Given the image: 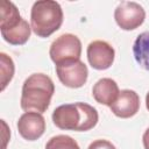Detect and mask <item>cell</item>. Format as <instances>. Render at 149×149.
Wrapping results in <instances>:
<instances>
[{"label":"cell","instance_id":"obj_6","mask_svg":"<svg viewBox=\"0 0 149 149\" xmlns=\"http://www.w3.org/2000/svg\"><path fill=\"white\" fill-rule=\"evenodd\" d=\"M56 73L61 83L66 87L79 88L86 83L88 70L84 62L77 59L56 65Z\"/></svg>","mask_w":149,"mask_h":149},{"label":"cell","instance_id":"obj_1","mask_svg":"<svg viewBox=\"0 0 149 149\" xmlns=\"http://www.w3.org/2000/svg\"><path fill=\"white\" fill-rule=\"evenodd\" d=\"M97 109L86 102L61 105L52 112V121L56 127L63 130L87 132L98 123Z\"/></svg>","mask_w":149,"mask_h":149},{"label":"cell","instance_id":"obj_17","mask_svg":"<svg viewBox=\"0 0 149 149\" xmlns=\"http://www.w3.org/2000/svg\"><path fill=\"white\" fill-rule=\"evenodd\" d=\"M142 142H143V147H144V149H149V128H147L146 132L143 133Z\"/></svg>","mask_w":149,"mask_h":149},{"label":"cell","instance_id":"obj_13","mask_svg":"<svg viewBox=\"0 0 149 149\" xmlns=\"http://www.w3.org/2000/svg\"><path fill=\"white\" fill-rule=\"evenodd\" d=\"M22 16L19 13L17 7L7 0H2L0 5V30L8 29L21 21Z\"/></svg>","mask_w":149,"mask_h":149},{"label":"cell","instance_id":"obj_12","mask_svg":"<svg viewBox=\"0 0 149 149\" xmlns=\"http://www.w3.org/2000/svg\"><path fill=\"white\" fill-rule=\"evenodd\" d=\"M133 54L136 63L149 71V31H143L136 37L133 44Z\"/></svg>","mask_w":149,"mask_h":149},{"label":"cell","instance_id":"obj_2","mask_svg":"<svg viewBox=\"0 0 149 149\" xmlns=\"http://www.w3.org/2000/svg\"><path fill=\"white\" fill-rule=\"evenodd\" d=\"M55 93V85L51 78L44 73L30 74L22 85L21 108L26 112L44 113Z\"/></svg>","mask_w":149,"mask_h":149},{"label":"cell","instance_id":"obj_5","mask_svg":"<svg viewBox=\"0 0 149 149\" xmlns=\"http://www.w3.org/2000/svg\"><path fill=\"white\" fill-rule=\"evenodd\" d=\"M116 24L123 30H134L139 28L146 19L143 7L134 1H122L114 10Z\"/></svg>","mask_w":149,"mask_h":149},{"label":"cell","instance_id":"obj_11","mask_svg":"<svg viewBox=\"0 0 149 149\" xmlns=\"http://www.w3.org/2000/svg\"><path fill=\"white\" fill-rule=\"evenodd\" d=\"M0 31H1L2 38L6 42H8L9 44H12V45H22L30 37L31 26L24 19H21V21L19 23H16L15 26H13L12 28L1 29Z\"/></svg>","mask_w":149,"mask_h":149},{"label":"cell","instance_id":"obj_18","mask_svg":"<svg viewBox=\"0 0 149 149\" xmlns=\"http://www.w3.org/2000/svg\"><path fill=\"white\" fill-rule=\"evenodd\" d=\"M146 106H147V109L149 111V92L146 95Z\"/></svg>","mask_w":149,"mask_h":149},{"label":"cell","instance_id":"obj_4","mask_svg":"<svg viewBox=\"0 0 149 149\" xmlns=\"http://www.w3.org/2000/svg\"><path fill=\"white\" fill-rule=\"evenodd\" d=\"M49 55L56 65L69 61L80 59L81 42L73 34H63L51 43Z\"/></svg>","mask_w":149,"mask_h":149},{"label":"cell","instance_id":"obj_15","mask_svg":"<svg viewBox=\"0 0 149 149\" xmlns=\"http://www.w3.org/2000/svg\"><path fill=\"white\" fill-rule=\"evenodd\" d=\"M45 149H80L77 141L69 135L52 136L45 144Z\"/></svg>","mask_w":149,"mask_h":149},{"label":"cell","instance_id":"obj_8","mask_svg":"<svg viewBox=\"0 0 149 149\" xmlns=\"http://www.w3.org/2000/svg\"><path fill=\"white\" fill-rule=\"evenodd\" d=\"M19 134L27 141H35L40 139L45 130V120L41 113L26 112L17 121Z\"/></svg>","mask_w":149,"mask_h":149},{"label":"cell","instance_id":"obj_14","mask_svg":"<svg viewBox=\"0 0 149 149\" xmlns=\"http://www.w3.org/2000/svg\"><path fill=\"white\" fill-rule=\"evenodd\" d=\"M0 68H1V91L6 88L8 83L13 79L15 66L13 59L5 52L0 54Z\"/></svg>","mask_w":149,"mask_h":149},{"label":"cell","instance_id":"obj_3","mask_svg":"<svg viewBox=\"0 0 149 149\" xmlns=\"http://www.w3.org/2000/svg\"><path fill=\"white\" fill-rule=\"evenodd\" d=\"M63 23V10L54 0H38L34 2L30 12L31 30L38 37H49Z\"/></svg>","mask_w":149,"mask_h":149},{"label":"cell","instance_id":"obj_16","mask_svg":"<svg viewBox=\"0 0 149 149\" xmlns=\"http://www.w3.org/2000/svg\"><path fill=\"white\" fill-rule=\"evenodd\" d=\"M87 149H116V148H115V146H114L112 142L101 139V140H95V141H93V142L88 146Z\"/></svg>","mask_w":149,"mask_h":149},{"label":"cell","instance_id":"obj_7","mask_svg":"<svg viewBox=\"0 0 149 149\" xmlns=\"http://www.w3.org/2000/svg\"><path fill=\"white\" fill-rule=\"evenodd\" d=\"M87 59L90 65L95 70H106L112 66L115 57L114 48L106 41H93L88 44Z\"/></svg>","mask_w":149,"mask_h":149},{"label":"cell","instance_id":"obj_9","mask_svg":"<svg viewBox=\"0 0 149 149\" xmlns=\"http://www.w3.org/2000/svg\"><path fill=\"white\" fill-rule=\"evenodd\" d=\"M112 113L121 119L134 116L140 109V97L133 90L120 91L116 100L109 106Z\"/></svg>","mask_w":149,"mask_h":149},{"label":"cell","instance_id":"obj_10","mask_svg":"<svg viewBox=\"0 0 149 149\" xmlns=\"http://www.w3.org/2000/svg\"><path fill=\"white\" fill-rule=\"evenodd\" d=\"M119 93V86L112 78L99 79L92 88V95L94 100L105 106H111L116 100Z\"/></svg>","mask_w":149,"mask_h":149}]
</instances>
